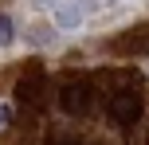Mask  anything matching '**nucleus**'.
<instances>
[{"mask_svg":"<svg viewBox=\"0 0 149 145\" xmlns=\"http://www.w3.org/2000/svg\"><path fill=\"white\" fill-rule=\"evenodd\" d=\"M106 114H110L114 126H122V130H130V126L141 122L145 114V94L137 90V86H122V90L110 94V102H106Z\"/></svg>","mask_w":149,"mask_h":145,"instance_id":"1","label":"nucleus"},{"mask_svg":"<svg viewBox=\"0 0 149 145\" xmlns=\"http://www.w3.org/2000/svg\"><path fill=\"white\" fill-rule=\"evenodd\" d=\"M8 118H12V110H8V106H0V130L8 126Z\"/></svg>","mask_w":149,"mask_h":145,"instance_id":"5","label":"nucleus"},{"mask_svg":"<svg viewBox=\"0 0 149 145\" xmlns=\"http://www.w3.org/2000/svg\"><path fill=\"white\" fill-rule=\"evenodd\" d=\"M16 98H20L24 106H36V102L43 98V71H39V67H31L28 75L16 83Z\"/></svg>","mask_w":149,"mask_h":145,"instance_id":"3","label":"nucleus"},{"mask_svg":"<svg viewBox=\"0 0 149 145\" xmlns=\"http://www.w3.org/2000/svg\"><path fill=\"white\" fill-rule=\"evenodd\" d=\"M90 106H94V83L86 75H74L59 86V110L63 114L82 118V114H90Z\"/></svg>","mask_w":149,"mask_h":145,"instance_id":"2","label":"nucleus"},{"mask_svg":"<svg viewBox=\"0 0 149 145\" xmlns=\"http://www.w3.org/2000/svg\"><path fill=\"white\" fill-rule=\"evenodd\" d=\"M55 145H90V141H55Z\"/></svg>","mask_w":149,"mask_h":145,"instance_id":"6","label":"nucleus"},{"mask_svg":"<svg viewBox=\"0 0 149 145\" xmlns=\"http://www.w3.org/2000/svg\"><path fill=\"white\" fill-rule=\"evenodd\" d=\"M0 43H12V20L0 16Z\"/></svg>","mask_w":149,"mask_h":145,"instance_id":"4","label":"nucleus"}]
</instances>
